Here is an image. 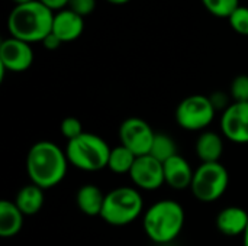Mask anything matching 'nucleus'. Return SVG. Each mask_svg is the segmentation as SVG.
<instances>
[{
    "mask_svg": "<svg viewBox=\"0 0 248 246\" xmlns=\"http://www.w3.org/2000/svg\"><path fill=\"white\" fill-rule=\"evenodd\" d=\"M41 43L44 45V48H45V49L55 51V49H58V48L61 46V43H62V42L60 41V38H58V36H55V35L51 32V33H49V35H48V36H46Z\"/></svg>",
    "mask_w": 248,
    "mask_h": 246,
    "instance_id": "obj_27",
    "label": "nucleus"
},
{
    "mask_svg": "<svg viewBox=\"0 0 248 246\" xmlns=\"http://www.w3.org/2000/svg\"><path fill=\"white\" fill-rule=\"evenodd\" d=\"M61 133L64 138H67L68 141H73L76 138H78L81 133H84L83 130V125L81 122L77 119V117H65L62 122H61Z\"/></svg>",
    "mask_w": 248,
    "mask_h": 246,
    "instance_id": "obj_24",
    "label": "nucleus"
},
{
    "mask_svg": "<svg viewBox=\"0 0 248 246\" xmlns=\"http://www.w3.org/2000/svg\"><path fill=\"white\" fill-rule=\"evenodd\" d=\"M248 226V213L243 207H225L217 216V228L225 236L244 235Z\"/></svg>",
    "mask_w": 248,
    "mask_h": 246,
    "instance_id": "obj_14",
    "label": "nucleus"
},
{
    "mask_svg": "<svg viewBox=\"0 0 248 246\" xmlns=\"http://www.w3.org/2000/svg\"><path fill=\"white\" fill-rule=\"evenodd\" d=\"M221 129L227 139L235 144H248V101L231 103L222 113Z\"/></svg>",
    "mask_w": 248,
    "mask_h": 246,
    "instance_id": "obj_11",
    "label": "nucleus"
},
{
    "mask_svg": "<svg viewBox=\"0 0 248 246\" xmlns=\"http://www.w3.org/2000/svg\"><path fill=\"white\" fill-rule=\"evenodd\" d=\"M185 225V210L173 200L154 203L144 215V231L155 244L174 241Z\"/></svg>",
    "mask_w": 248,
    "mask_h": 246,
    "instance_id": "obj_3",
    "label": "nucleus"
},
{
    "mask_svg": "<svg viewBox=\"0 0 248 246\" xmlns=\"http://www.w3.org/2000/svg\"><path fill=\"white\" fill-rule=\"evenodd\" d=\"M228 183V171L221 162H205L195 170L190 190L199 202L212 203L225 193Z\"/></svg>",
    "mask_w": 248,
    "mask_h": 246,
    "instance_id": "obj_6",
    "label": "nucleus"
},
{
    "mask_svg": "<svg viewBox=\"0 0 248 246\" xmlns=\"http://www.w3.org/2000/svg\"><path fill=\"white\" fill-rule=\"evenodd\" d=\"M84 30V17L74 13L70 9L55 12L52 22V33L64 42H73L81 36Z\"/></svg>",
    "mask_w": 248,
    "mask_h": 246,
    "instance_id": "obj_12",
    "label": "nucleus"
},
{
    "mask_svg": "<svg viewBox=\"0 0 248 246\" xmlns=\"http://www.w3.org/2000/svg\"><path fill=\"white\" fill-rule=\"evenodd\" d=\"M15 204L23 213V216L36 215L44 206V188L33 183L22 187L16 194Z\"/></svg>",
    "mask_w": 248,
    "mask_h": 246,
    "instance_id": "obj_18",
    "label": "nucleus"
},
{
    "mask_svg": "<svg viewBox=\"0 0 248 246\" xmlns=\"http://www.w3.org/2000/svg\"><path fill=\"white\" fill-rule=\"evenodd\" d=\"M209 96L192 94L183 99L176 109V122L186 130H202L209 126L215 117Z\"/></svg>",
    "mask_w": 248,
    "mask_h": 246,
    "instance_id": "obj_7",
    "label": "nucleus"
},
{
    "mask_svg": "<svg viewBox=\"0 0 248 246\" xmlns=\"http://www.w3.org/2000/svg\"><path fill=\"white\" fill-rule=\"evenodd\" d=\"M15 3V6L17 4H23V3H29V1H33V0H12Z\"/></svg>",
    "mask_w": 248,
    "mask_h": 246,
    "instance_id": "obj_30",
    "label": "nucleus"
},
{
    "mask_svg": "<svg viewBox=\"0 0 248 246\" xmlns=\"http://www.w3.org/2000/svg\"><path fill=\"white\" fill-rule=\"evenodd\" d=\"M203 7L217 17L228 19L241 4L240 0H201Z\"/></svg>",
    "mask_w": 248,
    "mask_h": 246,
    "instance_id": "obj_21",
    "label": "nucleus"
},
{
    "mask_svg": "<svg viewBox=\"0 0 248 246\" xmlns=\"http://www.w3.org/2000/svg\"><path fill=\"white\" fill-rule=\"evenodd\" d=\"M164 183L174 190L190 188L193 180V170L182 155H174L163 164Z\"/></svg>",
    "mask_w": 248,
    "mask_h": 246,
    "instance_id": "obj_13",
    "label": "nucleus"
},
{
    "mask_svg": "<svg viewBox=\"0 0 248 246\" xmlns=\"http://www.w3.org/2000/svg\"><path fill=\"white\" fill-rule=\"evenodd\" d=\"M67 165V154L51 141L36 142L26 157V171L31 181L44 190L62 181Z\"/></svg>",
    "mask_w": 248,
    "mask_h": 246,
    "instance_id": "obj_1",
    "label": "nucleus"
},
{
    "mask_svg": "<svg viewBox=\"0 0 248 246\" xmlns=\"http://www.w3.org/2000/svg\"><path fill=\"white\" fill-rule=\"evenodd\" d=\"M230 94L235 103H244L248 101V75L241 74L237 75L230 87Z\"/></svg>",
    "mask_w": 248,
    "mask_h": 246,
    "instance_id": "obj_23",
    "label": "nucleus"
},
{
    "mask_svg": "<svg viewBox=\"0 0 248 246\" xmlns=\"http://www.w3.org/2000/svg\"><path fill=\"white\" fill-rule=\"evenodd\" d=\"M135 159H137V155L132 151H129L124 145H119L110 149L108 168L116 174H129Z\"/></svg>",
    "mask_w": 248,
    "mask_h": 246,
    "instance_id": "obj_19",
    "label": "nucleus"
},
{
    "mask_svg": "<svg viewBox=\"0 0 248 246\" xmlns=\"http://www.w3.org/2000/svg\"><path fill=\"white\" fill-rule=\"evenodd\" d=\"M129 177L132 183L141 190H157L166 184L163 164L151 155L137 157L129 171Z\"/></svg>",
    "mask_w": 248,
    "mask_h": 246,
    "instance_id": "obj_10",
    "label": "nucleus"
},
{
    "mask_svg": "<svg viewBox=\"0 0 248 246\" xmlns=\"http://www.w3.org/2000/svg\"><path fill=\"white\" fill-rule=\"evenodd\" d=\"M196 155L205 162H219V158L224 152V142L222 138L215 132H203L196 141Z\"/></svg>",
    "mask_w": 248,
    "mask_h": 246,
    "instance_id": "obj_16",
    "label": "nucleus"
},
{
    "mask_svg": "<svg viewBox=\"0 0 248 246\" xmlns=\"http://www.w3.org/2000/svg\"><path fill=\"white\" fill-rule=\"evenodd\" d=\"M108 1L112 3V4H125V3H128L131 0H108Z\"/></svg>",
    "mask_w": 248,
    "mask_h": 246,
    "instance_id": "obj_29",
    "label": "nucleus"
},
{
    "mask_svg": "<svg viewBox=\"0 0 248 246\" xmlns=\"http://www.w3.org/2000/svg\"><path fill=\"white\" fill-rule=\"evenodd\" d=\"M230 26L232 30H235L238 35L248 36V7L247 6H240L234 13L228 17Z\"/></svg>",
    "mask_w": 248,
    "mask_h": 246,
    "instance_id": "obj_22",
    "label": "nucleus"
},
{
    "mask_svg": "<svg viewBox=\"0 0 248 246\" xmlns=\"http://www.w3.org/2000/svg\"><path fill=\"white\" fill-rule=\"evenodd\" d=\"M243 238H244V246H248V226L246 232H244V235H243Z\"/></svg>",
    "mask_w": 248,
    "mask_h": 246,
    "instance_id": "obj_31",
    "label": "nucleus"
},
{
    "mask_svg": "<svg viewBox=\"0 0 248 246\" xmlns=\"http://www.w3.org/2000/svg\"><path fill=\"white\" fill-rule=\"evenodd\" d=\"M42 4H45L48 9H51L52 12H60L62 9H65L68 6L70 0H39Z\"/></svg>",
    "mask_w": 248,
    "mask_h": 246,
    "instance_id": "obj_28",
    "label": "nucleus"
},
{
    "mask_svg": "<svg viewBox=\"0 0 248 246\" xmlns=\"http://www.w3.org/2000/svg\"><path fill=\"white\" fill-rule=\"evenodd\" d=\"M54 14L51 9L39 0L17 4L7 17V30L10 36L28 43L42 42L52 32Z\"/></svg>",
    "mask_w": 248,
    "mask_h": 246,
    "instance_id": "obj_2",
    "label": "nucleus"
},
{
    "mask_svg": "<svg viewBox=\"0 0 248 246\" xmlns=\"http://www.w3.org/2000/svg\"><path fill=\"white\" fill-rule=\"evenodd\" d=\"M23 226V213L9 200L0 202V236L13 238Z\"/></svg>",
    "mask_w": 248,
    "mask_h": 246,
    "instance_id": "obj_17",
    "label": "nucleus"
},
{
    "mask_svg": "<svg viewBox=\"0 0 248 246\" xmlns=\"http://www.w3.org/2000/svg\"><path fill=\"white\" fill-rule=\"evenodd\" d=\"M106 194L102 193V190L97 186L86 184L78 188L76 202L81 213L87 216H100L103 203H105Z\"/></svg>",
    "mask_w": 248,
    "mask_h": 246,
    "instance_id": "obj_15",
    "label": "nucleus"
},
{
    "mask_svg": "<svg viewBox=\"0 0 248 246\" xmlns=\"http://www.w3.org/2000/svg\"><path fill=\"white\" fill-rule=\"evenodd\" d=\"M142 207L144 202L137 188L118 187L106 194L100 217L112 226H125L141 215Z\"/></svg>",
    "mask_w": 248,
    "mask_h": 246,
    "instance_id": "obj_5",
    "label": "nucleus"
},
{
    "mask_svg": "<svg viewBox=\"0 0 248 246\" xmlns=\"http://www.w3.org/2000/svg\"><path fill=\"white\" fill-rule=\"evenodd\" d=\"M65 154L73 167L83 171H99L108 167L110 148L100 136L84 132L68 141Z\"/></svg>",
    "mask_w": 248,
    "mask_h": 246,
    "instance_id": "obj_4",
    "label": "nucleus"
},
{
    "mask_svg": "<svg viewBox=\"0 0 248 246\" xmlns=\"http://www.w3.org/2000/svg\"><path fill=\"white\" fill-rule=\"evenodd\" d=\"M121 145L132 151L137 157L148 155L155 133L151 126L141 117H128L119 128Z\"/></svg>",
    "mask_w": 248,
    "mask_h": 246,
    "instance_id": "obj_8",
    "label": "nucleus"
},
{
    "mask_svg": "<svg viewBox=\"0 0 248 246\" xmlns=\"http://www.w3.org/2000/svg\"><path fill=\"white\" fill-rule=\"evenodd\" d=\"M67 9L73 10L74 13L80 14L81 17H86L94 12L96 0H70Z\"/></svg>",
    "mask_w": 248,
    "mask_h": 246,
    "instance_id": "obj_25",
    "label": "nucleus"
},
{
    "mask_svg": "<svg viewBox=\"0 0 248 246\" xmlns=\"http://www.w3.org/2000/svg\"><path fill=\"white\" fill-rule=\"evenodd\" d=\"M209 100L214 106V109L218 112V110H222V113L231 106L230 104V96L224 91H215L209 96Z\"/></svg>",
    "mask_w": 248,
    "mask_h": 246,
    "instance_id": "obj_26",
    "label": "nucleus"
},
{
    "mask_svg": "<svg viewBox=\"0 0 248 246\" xmlns=\"http://www.w3.org/2000/svg\"><path fill=\"white\" fill-rule=\"evenodd\" d=\"M148 155H151L153 158L164 164L166 161L177 155V145L171 136L166 133H155V138H154V142Z\"/></svg>",
    "mask_w": 248,
    "mask_h": 246,
    "instance_id": "obj_20",
    "label": "nucleus"
},
{
    "mask_svg": "<svg viewBox=\"0 0 248 246\" xmlns=\"http://www.w3.org/2000/svg\"><path fill=\"white\" fill-rule=\"evenodd\" d=\"M33 62V49L31 43L9 36L0 43V68L1 72H22Z\"/></svg>",
    "mask_w": 248,
    "mask_h": 246,
    "instance_id": "obj_9",
    "label": "nucleus"
}]
</instances>
